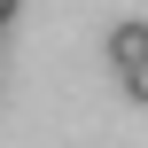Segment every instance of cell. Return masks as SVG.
<instances>
[{
  "mask_svg": "<svg viewBox=\"0 0 148 148\" xmlns=\"http://www.w3.org/2000/svg\"><path fill=\"white\" fill-rule=\"evenodd\" d=\"M8 16H16V0H0V23H8Z\"/></svg>",
  "mask_w": 148,
  "mask_h": 148,
  "instance_id": "obj_3",
  "label": "cell"
},
{
  "mask_svg": "<svg viewBox=\"0 0 148 148\" xmlns=\"http://www.w3.org/2000/svg\"><path fill=\"white\" fill-rule=\"evenodd\" d=\"M109 62H117V78L148 62V23H140V16H125V23L109 31Z\"/></svg>",
  "mask_w": 148,
  "mask_h": 148,
  "instance_id": "obj_1",
  "label": "cell"
},
{
  "mask_svg": "<svg viewBox=\"0 0 148 148\" xmlns=\"http://www.w3.org/2000/svg\"><path fill=\"white\" fill-rule=\"evenodd\" d=\"M125 94H133V101H148V62H140V70H125Z\"/></svg>",
  "mask_w": 148,
  "mask_h": 148,
  "instance_id": "obj_2",
  "label": "cell"
}]
</instances>
